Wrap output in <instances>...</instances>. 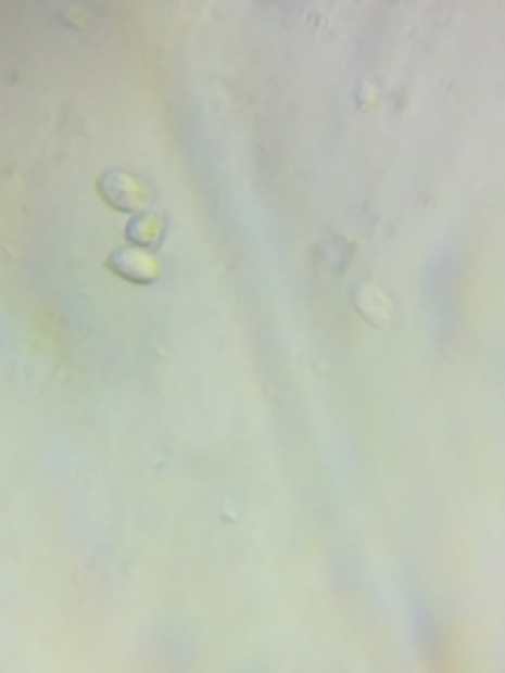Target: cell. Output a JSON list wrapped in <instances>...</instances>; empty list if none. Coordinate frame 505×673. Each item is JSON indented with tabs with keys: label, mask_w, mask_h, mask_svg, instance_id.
I'll list each match as a JSON object with an SVG mask.
<instances>
[{
	"label": "cell",
	"mask_w": 505,
	"mask_h": 673,
	"mask_svg": "<svg viewBox=\"0 0 505 673\" xmlns=\"http://www.w3.org/2000/svg\"><path fill=\"white\" fill-rule=\"evenodd\" d=\"M96 189H99L101 200L115 211L141 214L149 202V186L127 168H108L96 182Z\"/></svg>",
	"instance_id": "1"
},
{
	"label": "cell",
	"mask_w": 505,
	"mask_h": 673,
	"mask_svg": "<svg viewBox=\"0 0 505 673\" xmlns=\"http://www.w3.org/2000/svg\"><path fill=\"white\" fill-rule=\"evenodd\" d=\"M108 269L118 278L129 283H155L163 272V262L155 256V250L135 247V244H124L115 247L108 256Z\"/></svg>",
	"instance_id": "2"
},
{
	"label": "cell",
	"mask_w": 505,
	"mask_h": 673,
	"mask_svg": "<svg viewBox=\"0 0 505 673\" xmlns=\"http://www.w3.org/2000/svg\"><path fill=\"white\" fill-rule=\"evenodd\" d=\"M354 306H357L359 315H363L368 323L377 326V329L391 326L393 303L391 297L379 290L377 283H359L357 292H354Z\"/></svg>",
	"instance_id": "3"
},
{
	"label": "cell",
	"mask_w": 505,
	"mask_h": 673,
	"mask_svg": "<svg viewBox=\"0 0 505 673\" xmlns=\"http://www.w3.org/2000/svg\"><path fill=\"white\" fill-rule=\"evenodd\" d=\"M127 242L135 247H157L163 242V219L157 214L141 211L127 223Z\"/></svg>",
	"instance_id": "4"
}]
</instances>
